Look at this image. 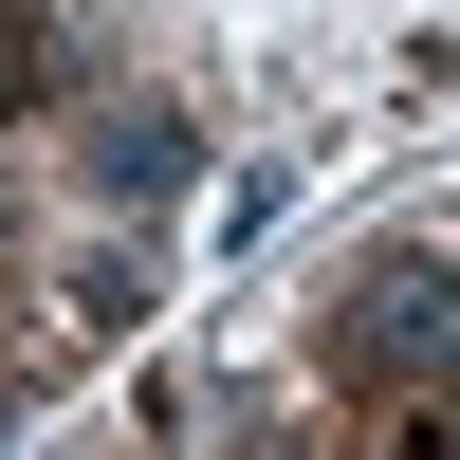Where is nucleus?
I'll list each match as a JSON object with an SVG mask.
<instances>
[{"mask_svg":"<svg viewBox=\"0 0 460 460\" xmlns=\"http://www.w3.org/2000/svg\"><path fill=\"white\" fill-rule=\"evenodd\" d=\"M368 350H460V277H424V258H405V277H368Z\"/></svg>","mask_w":460,"mask_h":460,"instance_id":"f257e3e1","label":"nucleus"},{"mask_svg":"<svg viewBox=\"0 0 460 460\" xmlns=\"http://www.w3.org/2000/svg\"><path fill=\"white\" fill-rule=\"evenodd\" d=\"M93 184H111V203H166V184H184V129H166V111H111Z\"/></svg>","mask_w":460,"mask_h":460,"instance_id":"f03ea898","label":"nucleus"},{"mask_svg":"<svg viewBox=\"0 0 460 460\" xmlns=\"http://www.w3.org/2000/svg\"><path fill=\"white\" fill-rule=\"evenodd\" d=\"M37 74H56V37H37V0H0V111H19Z\"/></svg>","mask_w":460,"mask_h":460,"instance_id":"7ed1b4c3","label":"nucleus"}]
</instances>
